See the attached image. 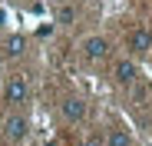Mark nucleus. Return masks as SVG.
Returning a JSON list of instances; mask_svg holds the SVG:
<instances>
[{
    "instance_id": "obj_1",
    "label": "nucleus",
    "mask_w": 152,
    "mask_h": 146,
    "mask_svg": "<svg viewBox=\"0 0 152 146\" xmlns=\"http://www.w3.org/2000/svg\"><path fill=\"white\" fill-rule=\"evenodd\" d=\"M83 57H86L89 63H103V60L109 57V43H106L103 37H86V40H83Z\"/></svg>"
},
{
    "instance_id": "obj_2",
    "label": "nucleus",
    "mask_w": 152,
    "mask_h": 146,
    "mask_svg": "<svg viewBox=\"0 0 152 146\" xmlns=\"http://www.w3.org/2000/svg\"><path fill=\"white\" fill-rule=\"evenodd\" d=\"M129 50H132L136 57H142V53L152 50V33H149L145 27H136V30L129 33Z\"/></svg>"
},
{
    "instance_id": "obj_3",
    "label": "nucleus",
    "mask_w": 152,
    "mask_h": 146,
    "mask_svg": "<svg viewBox=\"0 0 152 146\" xmlns=\"http://www.w3.org/2000/svg\"><path fill=\"white\" fill-rule=\"evenodd\" d=\"M4 96H7V103H13V106L23 103V100H27V77H10Z\"/></svg>"
},
{
    "instance_id": "obj_4",
    "label": "nucleus",
    "mask_w": 152,
    "mask_h": 146,
    "mask_svg": "<svg viewBox=\"0 0 152 146\" xmlns=\"http://www.w3.org/2000/svg\"><path fill=\"white\" fill-rule=\"evenodd\" d=\"M63 116L69 119V123H80V119L86 116V106H83V100H73V96H69V100L63 103Z\"/></svg>"
},
{
    "instance_id": "obj_5",
    "label": "nucleus",
    "mask_w": 152,
    "mask_h": 146,
    "mask_svg": "<svg viewBox=\"0 0 152 146\" xmlns=\"http://www.w3.org/2000/svg\"><path fill=\"white\" fill-rule=\"evenodd\" d=\"M4 130H7V139H23L27 136V119L23 116H10L4 123Z\"/></svg>"
},
{
    "instance_id": "obj_6",
    "label": "nucleus",
    "mask_w": 152,
    "mask_h": 146,
    "mask_svg": "<svg viewBox=\"0 0 152 146\" xmlns=\"http://www.w3.org/2000/svg\"><path fill=\"white\" fill-rule=\"evenodd\" d=\"M113 73H116V80H119V83H126V86H129V83L136 80V63H132V60H119Z\"/></svg>"
},
{
    "instance_id": "obj_7",
    "label": "nucleus",
    "mask_w": 152,
    "mask_h": 146,
    "mask_svg": "<svg viewBox=\"0 0 152 146\" xmlns=\"http://www.w3.org/2000/svg\"><path fill=\"white\" fill-rule=\"evenodd\" d=\"M129 143H132V139H129V133H126V130H113L106 146H129Z\"/></svg>"
},
{
    "instance_id": "obj_8",
    "label": "nucleus",
    "mask_w": 152,
    "mask_h": 146,
    "mask_svg": "<svg viewBox=\"0 0 152 146\" xmlns=\"http://www.w3.org/2000/svg\"><path fill=\"white\" fill-rule=\"evenodd\" d=\"M23 46H27V40H23V37H10V40H7V53H10V57H20Z\"/></svg>"
},
{
    "instance_id": "obj_9",
    "label": "nucleus",
    "mask_w": 152,
    "mask_h": 146,
    "mask_svg": "<svg viewBox=\"0 0 152 146\" xmlns=\"http://www.w3.org/2000/svg\"><path fill=\"white\" fill-rule=\"evenodd\" d=\"M56 20H60V23H73V20H76V10H73V7H60V10H56Z\"/></svg>"
},
{
    "instance_id": "obj_10",
    "label": "nucleus",
    "mask_w": 152,
    "mask_h": 146,
    "mask_svg": "<svg viewBox=\"0 0 152 146\" xmlns=\"http://www.w3.org/2000/svg\"><path fill=\"white\" fill-rule=\"evenodd\" d=\"M83 146H106V143H103V139H99V136H89V139H86Z\"/></svg>"
},
{
    "instance_id": "obj_11",
    "label": "nucleus",
    "mask_w": 152,
    "mask_h": 146,
    "mask_svg": "<svg viewBox=\"0 0 152 146\" xmlns=\"http://www.w3.org/2000/svg\"><path fill=\"white\" fill-rule=\"evenodd\" d=\"M56 4H63V0H56Z\"/></svg>"
}]
</instances>
